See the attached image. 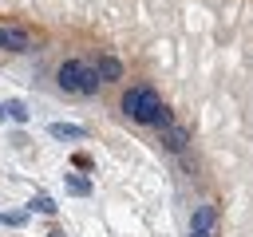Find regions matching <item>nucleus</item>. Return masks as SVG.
Instances as JSON below:
<instances>
[{
    "label": "nucleus",
    "instance_id": "f03ea898",
    "mask_svg": "<svg viewBox=\"0 0 253 237\" xmlns=\"http://www.w3.org/2000/svg\"><path fill=\"white\" fill-rule=\"evenodd\" d=\"M99 71L95 67H87V63H79V59H63L59 63V87L63 91H71V95H95L99 91Z\"/></svg>",
    "mask_w": 253,
    "mask_h": 237
},
{
    "label": "nucleus",
    "instance_id": "7ed1b4c3",
    "mask_svg": "<svg viewBox=\"0 0 253 237\" xmlns=\"http://www.w3.org/2000/svg\"><path fill=\"white\" fill-rule=\"evenodd\" d=\"M190 237H217V209L213 205H198L190 217Z\"/></svg>",
    "mask_w": 253,
    "mask_h": 237
},
{
    "label": "nucleus",
    "instance_id": "9d476101",
    "mask_svg": "<svg viewBox=\"0 0 253 237\" xmlns=\"http://www.w3.org/2000/svg\"><path fill=\"white\" fill-rule=\"evenodd\" d=\"M8 107V118H16V122H28V107L24 103H4Z\"/></svg>",
    "mask_w": 253,
    "mask_h": 237
},
{
    "label": "nucleus",
    "instance_id": "0eeeda50",
    "mask_svg": "<svg viewBox=\"0 0 253 237\" xmlns=\"http://www.w3.org/2000/svg\"><path fill=\"white\" fill-rule=\"evenodd\" d=\"M51 134H55V138H83L87 130L75 126V122H51Z\"/></svg>",
    "mask_w": 253,
    "mask_h": 237
},
{
    "label": "nucleus",
    "instance_id": "9b49d317",
    "mask_svg": "<svg viewBox=\"0 0 253 237\" xmlns=\"http://www.w3.org/2000/svg\"><path fill=\"white\" fill-rule=\"evenodd\" d=\"M4 225H24V213H0Z\"/></svg>",
    "mask_w": 253,
    "mask_h": 237
},
{
    "label": "nucleus",
    "instance_id": "ddd939ff",
    "mask_svg": "<svg viewBox=\"0 0 253 237\" xmlns=\"http://www.w3.org/2000/svg\"><path fill=\"white\" fill-rule=\"evenodd\" d=\"M47 237H63V233H47Z\"/></svg>",
    "mask_w": 253,
    "mask_h": 237
},
{
    "label": "nucleus",
    "instance_id": "f257e3e1",
    "mask_svg": "<svg viewBox=\"0 0 253 237\" xmlns=\"http://www.w3.org/2000/svg\"><path fill=\"white\" fill-rule=\"evenodd\" d=\"M123 111L134 122H150V126H166L170 122V111L162 107V95L154 87H130L123 95Z\"/></svg>",
    "mask_w": 253,
    "mask_h": 237
},
{
    "label": "nucleus",
    "instance_id": "20e7f679",
    "mask_svg": "<svg viewBox=\"0 0 253 237\" xmlns=\"http://www.w3.org/2000/svg\"><path fill=\"white\" fill-rule=\"evenodd\" d=\"M28 32L24 28H12V24H0V47L4 51H28Z\"/></svg>",
    "mask_w": 253,
    "mask_h": 237
},
{
    "label": "nucleus",
    "instance_id": "f8f14e48",
    "mask_svg": "<svg viewBox=\"0 0 253 237\" xmlns=\"http://www.w3.org/2000/svg\"><path fill=\"white\" fill-rule=\"evenodd\" d=\"M4 115H8V107H4V103H0V118H4Z\"/></svg>",
    "mask_w": 253,
    "mask_h": 237
},
{
    "label": "nucleus",
    "instance_id": "1a4fd4ad",
    "mask_svg": "<svg viewBox=\"0 0 253 237\" xmlns=\"http://www.w3.org/2000/svg\"><path fill=\"white\" fill-rule=\"evenodd\" d=\"M32 209H40V213H55L59 205H55V201H51L47 194H40V198H32Z\"/></svg>",
    "mask_w": 253,
    "mask_h": 237
},
{
    "label": "nucleus",
    "instance_id": "6e6552de",
    "mask_svg": "<svg viewBox=\"0 0 253 237\" xmlns=\"http://www.w3.org/2000/svg\"><path fill=\"white\" fill-rule=\"evenodd\" d=\"M63 186H67V194H79V198H87V194H91V182H87V178H79V174H67V178H63Z\"/></svg>",
    "mask_w": 253,
    "mask_h": 237
},
{
    "label": "nucleus",
    "instance_id": "423d86ee",
    "mask_svg": "<svg viewBox=\"0 0 253 237\" xmlns=\"http://www.w3.org/2000/svg\"><path fill=\"white\" fill-rule=\"evenodd\" d=\"M162 142H166L170 150H182V146H186V130L174 126V122H166V126H162Z\"/></svg>",
    "mask_w": 253,
    "mask_h": 237
},
{
    "label": "nucleus",
    "instance_id": "39448f33",
    "mask_svg": "<svg viewBox=\"0 0 253 237\" xmlns=\"http://www.w3.org/2000/svg\"><path fill=\"white\" fill-rule=\"evenodd\" d=\"M91 67L99 71V79H103V83H111V79H119V75H123V63H119V59H111V55H99Z\"/></svg>",
    "mask_w": 253,
    "mask_h": 237
}]
</instances>
